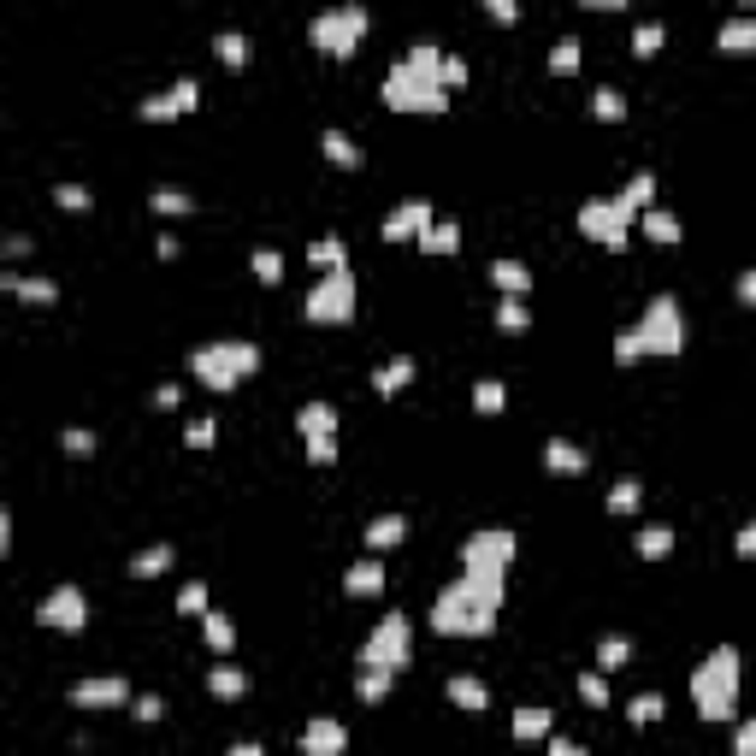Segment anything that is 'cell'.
Masks as SVG:
<instances>
[{
    "label": "cell",
    "mask_w": 756,
    "mask_h": 756,
    "mask_svg": "<svg viewBox=\"0 0 756 756\" xmlns=\"http://www.w3.org/2000/svg\"><path fill=\"white\" fill-rule=\"evenodd\" d=\"M739 680H745V662L733 644H715L703 662L692 668V703L703 721H733L739 715Z\"/></svg>",
    "instance_id": "277c9868"
},
{
    "label": "cell",
    "mask_w": 756,
    "mask_h": 756,
    "mask_svg": "<svg viewBox=\"0 0 756 756\" xmlns=\"http://www.w3.org/2000/svg\"><path fill=\"white\" fill-rule=\"evenodd\" d=\"M686 349V308H680V296H650L644 302V314L621 325L615 331V361L632 367V361H644V355H680Z\"/></svg>",
    "instance_id": "3957f363"
},
{
    "label": "cell",
    "mask_w": 756,
    "mask_h": 756,
    "mask_svg": "<svg viewBox=\"0 0 756 756\" xmlns=\"http://www.w3.org/2000/svg\"><path fill=\"white\" fill-rule=\"evenodd\" d=\"M195 107H201V83H195V77H178L172 89L142 95V107H136V113H142L148 125H166V119H184V113H195Z\"/></svg>",
    "instance_id": "4fadbf2b"
},
{
    "label": "cell",
    "mask_w": 756,
    "mask_h": 756,
    "mask_svg": "<svg viewBox=\"0 0 756 756\" xmlns=\"http://www.w3.org/2000/svg\"><path fill=\"white\" fill-rule=\"evenodd\" d=\"M544 467H550L556 479H579V473L591 467V455H585L579 443H567V438H544Z\"/></svg>",
    "instance_id": "2e32d148"
},
{
    "label": "cell",
    "mask_w": 756,
    "mask_h": 756,
    "mask_svg": "<svg viewBox=\"0 0 756 756\" xmlns=\"http://www.w3.org/2000/svg\"><path fill=\"white\" fill-rule=\"evenodd\" d=\"M384 107L390 113H443V48L438 42H408V54L384 71Z\"/></svg>",
    "instance_id": "7a4b0ae2"
},
{
    "label": "cell",
    "mask_w": 756,
    "mask_h": 756,
    "mask_svg": "<svg viewBox=\"0 0 756 756\" xmlns=\"http://www.w3.org/2000/svg\"><path fill=\"white\" fill-rule=\"evenodd\" d=\"M178 396H184L178 384H160V390H154V408H178Z\"/></svg>",
    "instance_id": "be15d7a7"
},
{
    "label": "cell",
    "mask_w": 756,
    "mask_h": 756,
    "mask_svg": "<svg viewBox=\"0 0 756 756\" xmlns=\"http://www.w3.org/2000/svg\"><path fill=\"white\" fill-rule=\"evenodd\" d=\"M579 48H585L579 36H562V42L550 48V71H556V77H573V71H579Z\"/></svg>",
    "instance_id": "ee69618b"
},
{
    "label": "cell",
    "mask_w": 756,
    "mask_h": 756,
    "mask_svg": "<svg viewBox=\"0 0 756 756\" xmlns=\"http://www.w3.org/2000/svg\"><path fill=\"white\" fill-rule=\"evenodd\" d=\"M308 260H314L319 272H337V266H349V249H343V237H314L308 243Z\"/></svg>",
    "instance_id": "e575fe53"
},
{
    "label": "cell",
    "mask_w": 756,
    "mask_h": 756,
    "mask_svg": "<svg viewBox=\"0 0 756 756\" xmlns=\"http://www.w3.org/2000/svg\"><path fill=\"white\" fill-rule=\"evenodd\" d=\"M485 12H491L497 24H514V18H520V6H514V0H485Z\"/></svg>",
    "instance_id": "94428289"
},
{
    "label": "cell",
    "mask_w": 756,
    "mask_h": 756,
    "mask_svg": "<svg viewBox=\"0 0 756 756\" xmlns=\"http://www.w3.org/2000/svg\"><path fill=\"white\" fill-rule=\"evenodd\" d=\"M627 201L638 207V213H650L656 207V178L650 172H632V184H627Z\"/></svg>",
    "instance_id": "c3c4849f"
},
{
    "label": "cell",
    "mask_w": 756,
    "mask_h": 756,
    "mask_svg": "<svg viewBox=\"0 0 756 756\" xmlns=\"http://www.w3.org/2000/svg\"><path fill=\"white\" fill-rule=\"evenodd\" d=\"M343 591H349V597H378V591H384V562H378V556H361V562L343 573Z\"/></svg>",
    "instance_id": "7402d4cb"
},
{
    "label": "cell",
    "mask_w": 756,
    "mask_h": 756,
    "mask_svg": "<svg viewBox=\"0 0 756 756\" xmlns=\"http://www.w3.org/2000/svg\"><path fill=\"white\" fill-rule=\"evenodd\" d=\"M591 119H603V125H621V119H627V95H621L615 83L591 89Z\"/></svg>",
    "instance_id": "1f68e13d"
},
{
    "label": "cell",
    "mask_w": 756,
    "mask_h": 756,
    "mask_svg": "<svg viewBox=\"0 0 756 756\" xmlns=\"http://www.w3.org/2000/svg\"><path fill=\"white\" fill-rule=\"evenodd\" d=\"M390 686H396V674H384V668H361V674H355V692H361V703H384V697H390Z\"/></svg>",
    "instance_id": "74e56055"
},
{
    "label": "cell",
    "mask_w": 756,
    "mask_h": 756,
    "mask_svg": "<svg viewBox=\"0 0 756 756\" xmlns=\"http://www.w3.org/2000/svg\"><path fill=\"white\" fill-rule=\"evenodd\" d=\"M0 290H12L18 302H36V308H54V302H60V284H54V278H24V272H0Z\"/></svg>",
    "instance_id": "e0dca14e"
},
{
    "label": "cell",
    "mask_w": 756,
    "mask_h": 756,
    "mask_svg": "<svg viewBox=\"0 0 756 756\" xmlns=\"http://www.w3.org/2000/svg\"><path fill=\"white\" fill-rule=\"evenodd\" d=\"M207 692L219 697V703H237V697H249V674L237 662H213L207 668Z\"/></svg>",
    "instance_id": "44dd1931"
},
{
    "label": "cell",
    "mask_w": 756,
    "mask_h": 756,
    "mask_svg": "<svg viewBox=\"0 0 756 756\" xmlns=\"http://www.w3.org/2000/svg\"><path fill=\"white\" fill-rule=\"evenodd\" d=\"M550 727H556V715H550L544 703L514 709V739H520V745H526V739H550Z\"/></svg>",
    "instance_id": "83f0119b"
},
{
    "label": "cell",
    "mask_w": 756,
    "mask_h": 756,
    "mask_svg": "<svg viewBox=\"0 0 756 756\" xmlns=\"http://www.w3.org/2000/svg\"><path fill=\"white\" fill-rule=\"evenodd\" d=\"M420 249H426V254H455V249H461V225L438 219V225H432V231L420 237Z\"/></svg>",
    "instance_id": "ab89813d"
},
{
    "label": "cell",
    "mask_w": 756,
    "mask_h": 756,
    "mask_svg": "<svg viewBox=\"0 0 756 756\" xmlns=\"http://www.w3.org/2000/svg\"><path fill=\"white\" fill-rule=\"evenodd\" d=\"M662 42H668V24H662V18H644V24L632 30V54H656Z\"/></svg>",
    "instance_id": "f6af8a7d"
},
{
    "label": "cell",
    "mask_w": 756,
    "mask_h": 756,
    "mask_svg": "<svg viewBox=\"0 0 756 756\" xmlns=\"http://www.w3.org/2000/svg\"><path fill=\"white\" fill-rule=\"evenodd\" d=\"M503 402H508L503 378H479V384H473V408H479V414H503Z\"/></svg>",
    "instance_id": "b9f144b4"
},
{
    "label": "cell",
    "mask_w": 756,
    "mask_h": 756,
    "mask_svg": "<svg viewBox=\"0 0 756 756\" xmlns=\"http://www.w3.org/2000/svg\"><path fill=\"white\" fill-rule=\"evenodd\" d=\"M603 508H609V514H621V520H627V514H638V508H644V485H638V479H621V485H609Z\"/></svg>",
    "instance_id": "d6a6232c"
},
{
    "label": "cell",
    "mask_w": 756,
    "mask_h": 756,
    "mask_svg": "<svg viewBox=\"0 0 756 756\" xmlns=\"http://www.w3.org/2000/svg\"><path fill=\"white\" fill-rule=\"evenodd\" d=\"M213 54H219V60L225 65H249V36H243V30H219V36H213Z\"/></svg>",
    "instance_id": "f35d334b"
},
{
    "label": "cell",
    "mask_w": 756,
    "mask_h": 756,
    "mask_svg": "<svg viewBox=\"0 0 756 756\" xmlns=\"http://www.w3.org/2000/svg\"><path fill=\"white\" fill-rule=\"evenodd\" d=\"M402 538H408V520H402V514H378V520H367V550H396V544H402Z\"/></svg>",
    "instance_id": "f1b7e54d"
},
{
    "label": "cell",
    "mask_w": 756,
    "mask_h": 756,
    "mask_svg": "<svg viewBox=\"0 0 756 756\" xmlns=\"http://www.w3.org/2000/svg\"><path fill=\"white\" fill-rule=\"evenodd\" d=\"M733 550H739L745 562H756V520H745V526H739V538H733Z\"/></svg>",
    "instance_id": "680465c9"
},
{
    "label": "cell",
    "mask_w": 756,
    "mask_h": 756,
    "mask_svg": "<svg viewBox=\"0 0 756 756\" xmlns=\"http://www.w3.org/2000/svg\"><path fill=\"white\" fill-rule=\"evenodd\" d=\"M225 756H266V751H260L254 739H237V745H231V751H225Z\"/></svg>",
    "instance_id": "e7e4bbea"
},
{
    "label": "cell",
    "mask_w": 756,
    "mask_h": 756,
    "mask_svg": "<svg viewBox=\"0 0 756 756\" xmlns=\"http://www.w3.org/2000/svg\"><path fill=\"white\" fill-rule=\"evenodd\" d=\"M71 703L77 709H119V703H136V697H130L125 674H101V680H77L71 686Z\"/></svg>",
    "instance_id": "5bb4252c"
},
{
    "label": "cell",
    "mask_w": 756,
    "mask_h": 756,
    "mask_svg": "<svg viewBox=\"0 0 756 756\" xmlns=\"http://www.w3.org/2000/svg\"><path fill=\"white\" fill-rule=\"evenodd\" d=\"M579 697H585L591 709H609V674H597V668H585V674H579Z\"/></svg>",
    "instance_id": "bcb514c9"
},
{
    "label": "cell",
    "mask_w": 756,
    "mask_h": 756,
    "mask_svg": "<svg viewBox=\"0 0 756 756\" xmlns=\"http://www.w3.org/2000/svg\"><path fill=\"white\" fill-rule=\"evenodd\" d=\"M254 278H260V284H284V254L272 249V243L254 249Z\"/></svg>",
    "instance_id": "7bdbcfd3"
},
{
    "label": "cell",
    "mask_w": 756,
    "mask_h": 756,
    "mask_svg": "<svg viewBox=\"0 0 756 756\" xmlns=\"http://www.w3.org/2000/svg\"><path fill=\"white\" fill-rule=\"evenodd\" d=\"M36 621L54 627V632H83V621H89V597H83V585H54V591L42 597Z\"/></svg>",
    "instance_id": "7c38bea8"
},
{
    "label": "cell",
    "mask_w": 756,
    "mask_h": 756,
    "mask_svg": "<svg viewBox=\"0 0 756 756\" xmlns=\"http://www.w3.org/2000/svg\"><path fill=\"white\" fill-rule=\"evenodd\" d=\"M497 615H503V579L461 573V579H449L438 591V603H432L426 621L443 638H485V632H497Z\"/></svg>",
    "instance_id": "6da1fadb"
},
{
    "label": "cell",
    "mask_w": 756,
    "mask_h": 756,
    "mask_svg": "<svg viewBox=\"0 0 756 756\" xmlns=\"http://www.w3.org/2000/svg\"><path fill=\"white\" fill-rule=\"evenodd\" d=\"M319 148H325V160H331V166H343V172H361V160H367V154H361V142H355V136H343V130H325V136H319Z\"/></svg>",
    "instance_id": "484cf974"
},
{
    "label": "cell",
    "mask_w": 756,
    "mask_h": 756,
    "mask_svg": "<svg viewBox=\"0 0 756 756\" xmlns=\"http://www.w3.org/2000/svg\"><path fill=\"white\" fill-rule=\"evenodd\" d=\"M432 225H438L432 201H426V195H408V201H396V207L384 213V243H420Z\"/></svg>",
    "instance_id": "8fae6325"
},
{
    "label": "cell",
    "mask_w": 756,
    "mask_h": 756,
    "mask_svg": "<svg viewBox=\"0 0 756 756\" xmlns=\"http://www.w3.org/2000/svg\"><path fill=\"white\" fill-rule=\"evenodd\" d=\"M514 567V532L508 526H485L461 544V573H491V579H508Z\"/></svg>",
    "instance_id": "30bf717a"
},
{
    "label": "cell",
    "mask_w": 756,
    "mask_h": 756,
    "mask_svg": "<svg viewBox=\"0 0 756 756\" xmlns=\"http://www.w3.org/2000/svg\"><path fill=\"white\" fill-rule=\"evenodd\" d=\"M497 331H508V337L532 331V308H526L520 296H503V302H497Z\"/></svg>",
    "instance_id": "d590c367"
},
{
    "label": "cell",
    "mask_w": 756,
    "mask_h": 756,
    "mask_svg": "<svg viewBox=\"0 0 756 756\" xmlns=\"http://www.w3.org/2000/svg\"><path fill=\"white\" fill-rule=\"evenodd\" d=\"M148 207H154V213H189V207H195V195L178 189V184H160L154 195H148Z\"/></svg>",
    "instance_id": "60d3db41"
},
{
    "label": "cell",
    "mask_w": 756,
    "mask_h": 756,
    "mask_svg": "<svg viewBox=\"0 0 756 756\" xmlns=\"http://www.w3.org/2000/svg\"><path fill=\"white\" fill-rule=\"evenodd\" d=\"M443 692H449L455 709H467V715H485V709H491V686H485V680H473V674H449V680H443Z\"/></svg>",
    "instance_id": "d6986e66"
},
{
    "label": "cell",
    "mask_w": 756,
    "mask_h": 756,
    "mask_svg": "<svg viewBox=\"0 0 756 756\" xmlns=\"http://www.w3.org/2000/svg\"><path fill=\"white\" fill-rule=\"evenodd\" d=\"M627 662H632V638H603L591 668H597V674H615V668H627Z\"/></svg>",
    "instance_id": "8d00e7d4"
},
{
    "label": "cell",
    "mask_w": 756,
    "mask_h": 756,
    "mask_svg": "<svg viewBox=\"0 0 756 756\" xmlns=\"http://www.w3.org/2000/svg\"><path fill=\"white\" fill-rule=\"evenodd\" d=\"M408 378H414V355H396V361H384L373 373V390L378 396H396V390H408Z\"/></svg>",
    "instance_id": "4dcf8cb0"
},
{
    "label": "cell",
    "mask_w": 756,
    "mask_h": 756,
    "mask_svg": "<svg viewBox=\"0 0 756 756\" xmlns=\"http://www.w3.org/2000/svg\"><path fill=\"white\" fill-rule=\"evenodd\" d=\"M254 373H260V343L249 337H213L189 355V378H201L207 390H237Z\"/></svg>",
    "instance_id": "5b68a950"
},
{
    "label": "cell",
    "mask_w": 756,
    "mask_h": 756,
    "mask_svg": "<svg viewBox=\"0 0 756 756\" xmlns=\"http://www.w3.org/2000/svg\"><path fill=\"white\" fill-rule=\"evenodd\" d=\"M733 756H756V721H739V733H733Z\"/></svg>",
    "instance_id": "6f0895ef"
},
{
    "label": "cell",
    "mask_w": 756,
    "mask_h": 756,
    "mask_svg": "<svg viewBox=\"0 0 756 756\" xmlns=\"http://www.w3.org/2000/svg\"><path fill=\"white\" fill-rule=\"evenodd\" d=\"M715 48H721V54H756V18H751V12H733V18H721V30H715Z\"/></svg>",
    "instance_id": "ac0fdd59"
},
{
    "label": "cell",
    "mask_w": 756,
    "mask_h": 756,
    "mask_svg": "<svg viewBox=\"0 0 756 756\" xmlns=\"http://www.w3.org/2000/svg\"><path fill=\"white\" fill-rule=\"evenodd\" d=\"M65 449H71V455H95V432H89V426H65Z\"/></svg>",
    "instance_id": "816d5d0a"
},
{
    "label": "cell",
    "mask_w": 756,
    "mask_h": 756,
    "mask_svg": "<svg viewBox=\"0 0 756 756\" xmlns=\"http://www.w3.org/2000/svg\"><path fill=\"white\" fill-rule=\"evenodd\" d=\"M355 662L361 668H384V674H402L414 662V621L408 615H378V627L367 632V644H361Z\"/></svg>",
    "instance_id": "9c48e42d"
},
{
    "label": "cell",
    "mask_w": 756,
    "mask_h": 756,
    "mask_svg": "<svg viewBox=\"0 0 756 756\" xmlns=\"http://www.w3.org/2000/svg\"><path fill=\"white\" fill-rule=\"evenodd\" d=\"M296 432H302V443L308 438H337V408H331V402H302Z\"/></svg>",
    "instance_id": "d4e9b609"
},
{
    "label": "cell",
    "mask_w": 756,
    "mask_h": 756,
    "mask_svg": "<svg viewBox=\"0 0 756 756\" xmlns=\"http://www.w3.org/2000/svg\"><path fill=\"white\" fill-rule=\"evenodd\" d=\"M36 249V237H24V231H18V237H6V243H0V254H6V260H24V254Z\"/></svg>",
    "instance_id": "91938a15"
},
{
    "label": "cell",
    "mask_w": 756,
    "mask_h": 756,
    "mask_svg": "<svg viewBox=\"0 0 756 756\" xmlns=\"http://www.w3.org/2000/svg\"><path fill=\"white\" fill-rule=\"evenodd\" d=\"M733 296H739L745 308H756V266H745V272L733 278Z\"/></svg>",
    "instance_id": "9f6ffc18"
},
{
    "label": "cell",
    "mask_w": 756,
    "mask_h": 756,
    "mask_svg": "<svg viewBox=\"0 0 756 756\" xmlns=\"http://www.w3.org/2000/svg\"><path fill=\"white\" fill-rule=\"evenodd\" d=\"M201 638H207L213 656H231V644H237V621H231L225 609H207V615H201Z\"/></svg>",
    "instance_id": "4316f807"
},
{
    "label": "cell",
    "mask_w": 756,
    "mask_h": 756,
    "mask_svg": "<svg viewBox=\"0 0 756 756\" xmlns=\"http://www.w3.org/2000/svg\"><path fill=\"white\" fill-rule=\"evenodd\" d=\"M632 225H638V207L627 201V189L579 201V231H585L591 243H603V249H627V243H632Z\"/></svg>",
    "instance_id": "8992f818"
},
{
    "label": "cell",
    "mask_w": 756,
    "mask_h": 756,
    "mask_svg": "<svg viewBox=\"0 0 756 756\" xmlns=\"http://www.w3.org/2000/svg\"><path fill=\"white\" fill-rule=\"evenodd\" d=\"M355 308H361V290H355V272L349 266L319 272L314 284H308V302H302V314L314 319V325H349Z\"/></svg>",
    "instance_id": "ba28073f"
},
{
    "label": "cell",
    "mask_w": 756,
    "mask_h": 756,
    "mask_svg": "<svg viewBox=\"0 0 756 756\" xmlns=\"http://www.w3.org/2000/svg\"><path fill=\"white\" fill-rule=\"evenodd\" d=\"M349 751V727L337 715H308L302 727V756H343Z\"/></svg>",
    "instance_id": "9a60e30c"
},
{
    "label": "cell",
    "mask_w": 756,
    "mask_h": 756,
    "mask_svg": "<svg viewBox=\"0 0 756 756\" xmlns=\"http://www.w3.org/2000/svg\"><path fill=\"white\" fill-rule=\"evenodd\" d=\"M491 284H497L503 296H520V302H526V290H532V266L514 260V254H497V260H491Z\"/></svg>",
    "instance_id": "ffe728a7"
},
{
    "label": "cell",
    "mask_w": 756,
    "mask_h": 756,
    "mask_svg": "<svg viewBox=\"0 0 756 756\" xmlns=\"http://www.w3.org/2000/svg\"><path fill=\"white\" fill-rule=\"evenodd\" d=\"M308 461L314 467H337V438H308Z\"/></svg>",
    "instance_id": "db71d44e"
},
{
    "label": "cell",
    "mask_w": 756,
    "mask_h": 756,
    "mask_svg": "<svg viewBox=\"0 0 756 756\" xmlns=\"http://www.w3.org/2000/svg\"><path fill=\"white\" fill-rule=\"evenodd\" d=\"M130 715H136V721H160V715H166V703H160L154 692H142L136 703H130Z\"/></svg>",
    "instance_id": "11a10c76"
},
{
    "label": "cell",
    "mask_w": 756,
    "mask_h": 756,
    "mask_svg": "<svg viewBox=\"0 0 756 756\" xmlns=\"http://www.w3.org/2000/svg\"><path fill=\"white\" fill-rule=\"evenodd\" d=\"M467 77H473V71H467L461 54H443V89H449V95H455V89H467Z\"/></svg>",
    "instance_id": "f907efd6"
},
{
    "label": "cell",
    "mask_w": 756,
    "mask_h": 756,
    "mask_svg": "<svg viewBox=\"0 0 756 756\" xmlns=\"http://www.w3.org/2000/svg\"><path fill=\"white\" fill-rule=\"evenodd\" d=\"M207 609H213L207 585H201V579H189L184 591H178V615H207Z\"/></svg>",
    "instance_id": "7dc6e473"
},
{
    "label": "cell",
    "mask_w": 756,
    "mask_h": 756,
    "mask_svg": "<svg viewBox=\"0 0 756 756\" xmlns=\"http://www.w3.org/2000/svg\"><path fill=\"white\" fill-rule=\"evenodd\" d=\"M54 201H60V207H71V213H83V207H89L95 195H89L83 184H60V189H54Z\"/></svg>",
    "instance_id": "f5cc1de1"
},
{
    "label": "cell",
    "mask_w": 756,
    "mask_h": 756,
    "mask_svg": "<svg viewBox=\"0 0 756 756\" xmlns=\"http://www.w3.org/2000/svg\"><path fill=\"white\" fill-rule=\"evenodd\" d=\"M638 225H644V237H656L662 249L686 243V225H680V213H668V207H650V213H638Z\"/></svg>",
    "instance_id": "603a6c76"
},
{
    "label": "cell",
    "mask_w": 756,
    "mask_h": 756,
    "mask_svg": "<svg viewBox=\"0 0 756 756\" xmlns=\"http://www.w3.org/2000/svg\"><path fill=\"white\" fill-rule=\"evenodd\" d=\"M172 562H178V550H172V544H148V550H136V556H130V573H136V579H160Z\"/></svg>",
    "instance_id": "f546056e"
},
{
    "label": "cell",
    "mask_w": 756,
    "mask_h": 756,
    "mask_svg": "<svg viewBox=\"0 0 756 756\" xmlns=\"http://www.w3.org/2000/svg\"><path fill=\"white\" fill-rule=\"evenodd\" d=\"M367 6L361 0H343V6H325L314 12V24H308V36H314L319 54H331V60H349L355 48H361V36H367Z\"/></svg>",
    "instance_id": "52a82bcc"
},
{
    "label": "cell",
    "mask_w": 756,
    "mask_h": 756,
    "mask_svg": "<svg viewBox=\"0 0 756 756\" xmlns=\"http://www.w3.org/2000/svg\"><path fill=\"white\" fill-rule=\"evenodd\" d=\"M213 438H219V420H189V426H184L189 449H213Z\"/></svg>",
    "instance_id": "681fc988"
},
{
    "label": "cell",
    "mask_w": 756,
    "mask_h": 756,
    "mask_svg": "<svg viewBox=\"0 0 756 756\" xmlns=\"http://www.w3.org/2000/svg\"><path fill=\"white\" fill-rule=\"evenodd\" d=\"M674 544H680V538H674V526H656V520H644V526H638V538H632V550H638L644 562L674 556Z\"/></svg>",
    "instance_id": "cb8c5ba5"
},
{
    "label": "cell",
    "mask_w": 756,
    "mask_h": 756,
    "mask_svg": "<svg viewBox=\"0 0 756 756\" xmlns=\"http://www.w3.org/2000/svg\"><path fill=\"white\" fill-rule=\"evenodd\" d=\"M550 756H591L579 739H550Z\"/></svg>",
    "instance_id": "6125c7cd"
},
{
    "label": "cell",
    "mask_w": 756,
    "mask_h": 756,
    "mask_svg": "<svg viewBox=\"0 0 756 756\" xmlns=\"http://www.w3.org/2000/svg\"><path fill=\"white\" fill-rule=\"evenodd\" d=\"M662 715H668V697H662V692H638V697L627 703V721H632V727H656Z\"/></svg>",
    "instance_id": "836d02e7"
}]
</instances>
